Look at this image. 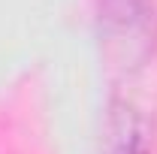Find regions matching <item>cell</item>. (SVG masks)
<instances>
[{
	"mask_svg": "<svg viewBox=\"0 0 157 154\" xmlns=\"http://www.w3.org/2000/svg\"><path fill=\"white\" fill-rule=\"evenodd\" d=\"M97 30L106 67L136 76L157 55V0H97Z\"/></svg>",
	"mask_w": 157,
	"mask_h": 154,
	"instance_id": "obj_1",
	"label": "cell"
},
{
	"mask_svg": "<svg viewBox=\"0 0 157 154\" xmlns=\"http://www.w3.org/2000/svg\"><path fill=\"white\" fill-rule=\"evenodd\" d=\"M151 145H154V118L139 100L115 91L109 97L106 115L109 154H151Z\"/></svg>",
	"mask_w": 157,
	"mask_h": 154,
	"instance_id": "obj_2",
	"label": "cell"
}]
</instances>
